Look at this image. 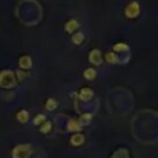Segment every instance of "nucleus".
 <instances>
[{
	"instance_id": "obj_1",
	"label": "nucleus",
	"mask_w": 158,
	"mask_h": 158,
	"mask_svg": "<svg viewBox=\"0 0 158 158\" xmlns=\"http://www.w3.org/2000/svg\"><path fill=\"white\" fill-rule=\"evenodd\" d=\"M16 85V77L12 70H1L0 72V86L4 89H10Z\"/></svg>"
},
{
	"instance_id": "obj_2",
	"label": "nucleus",
	"mask_w": 158,
	"mask_h": 158,
	"mask_svg": "<svg viewBox=\"0 0 158 158\" xmlns=\"http://www.w3.org/2000/svg\"><path fill=\"white\" fill-rule=\"evenodd\" d=\"M33 148L30 144H19L12 149V158H31Z\"/></svg>"
},
{
	"instance_id": "obj_3",
	"label": "nucleus",
	"mask_w": 158,
	"mask_h": 158,
	"mask_svg": "<svg viewBox=\"0 0 158 158\" xmlns=\"http://www.w3.org/2000/svg\"><path fill=\"white\" fill-rule=\"evenodd\" d=\"M139 15V4L137 1H131L125 9V16L128 19H136Z\"/></svg>"
},
{
	"instance_id": "obj_4",
	"label": "nucleus",
	"mask_w": 158,
	"mask_h": 158,
	"mask_svg": "<svg viewBox=\"0 0 158 158\" xmlns=\"http://www.w3.org/2000/svg\"><path fill=\"white\" fill-rule=\"evenodd\" d=\"M89 60L95 64V65H99L102 63V59H101V52L99 49H93L90 53H89Z\"/></svg>"
},
{
	"instance_id": "obj_5",
	"label": "nucleus",
	"mask_w": 158,
	"mask_h": 158,
	"mask_svg": "<svg viewBox=\"0 0 158 158\" xmlns=\"http://www.w3.org/2000/svg\"><path fill=\"white\" fill-rule=\"evenodd\" d=\"M19 65L21 69L23 70H27L32 67V58L30 56H22L20 59H19Z\"/></svg>"
},
{
	"instance_id": "obj_6",
	"label": "nucleus",
	"mask_w": 158,
	"mask_h": 158,
	"mask_svg": "<svg viewBox=\"0 0 158 158\" xmlns=\"http://www.w3.org/2000/svg\"><path fill=\"white\" fill-rule=\"evenodd\" d=\"M79 26H80V23H79L75 19H70L69 21L65 22V25H64V30H65V32H73V31H75Z\"/></svg>"
},
{
	"instance_id": "obj_7",
	"label": "nucleus",
	"mask_w": 158,
	"mask_h": 158,
	"mask_svg": "<svg viewBox=\"0 0 158 158\" xmlns=\"http://www.w3.org/2000/svg\"><path fill=\"white\" fill-rule=\"evenodd\" d=\"M81 126L83 125L79 122V120H75V118H70L68 121V125H67L68 131H77V132H79L81 130Z\"/></svg>"
},
{
	"instance_id": "obj_8",
	"label": "nucleus",
	"mask_w": 158,
	"mask_h": 158,
	"mask_svg": "<svg viewBox=\"0 0 158 158\" xmlns=\"http://www.w3.org/2000/svg\"><path fill=\"white\" fill-rule=\"evenodd\" d=\"M84 141H85V137H84V135H81V133H75V135H73L72 137H70V143L73 144V146H75V147H78V146H81L83 143H84Z\"/></svg>"
},
{
	"instance_id": "obj_9",
	"label": "nucleus",
	"mask_w": 158,
	"mask_h": 158,
	"mask_svg": "<svg viewBox=\"0 0 158 158\" xmlns=\"http://www.w3.org/2000/svg\"><path fill=\"white\" fill-rule=\"evenodd\" d=\"M79 96L81 100H90L94 96V91L90 88H83L79 93Z\"/></svg>"
},
{
	"instance_id": "obj_10",
	"label": "nucleus",
	"mask_w": 158,
	"mask_h": 158,
	"mask_svg": "<svg viewBox=\"0 0 158 158\" xmlns=\"http://www.w3.org/2000/svg\"><path fill=\"white\" fill-rule=\"evenodd\" d=\"M16 117H17V120H19L20 122L25 123V122H27V120H28V111H27V110H20V111L16 114Z\"/></svg>"
},
{
	"instance_id": "obj_11",
	"label": "nucleus",
	"mask_w": 158,
	"mask_h": 158,
	"mask_svg": "<svg viewBox=\"0 0 158 158\" xmlns=\"http://www.w3.org/2000/svg\"><path fill=\"white\" fill-rule=\"evenodd\" d=\"M83 75H84L85 79H88V80H93V79L96 77V70H95L94 68H88V69L84 70Z\"/></svg>"
},
{
	"instance_id": "obj_12",
	"label": "nucleus",
	"mask_w": 158,
	"mask_h": 158,
	"mask_svg": "<svg viewBox=\"0 0 158 158\" xmlns=\"http://www.w3.org/2000/svg\"><path fill=\"white\" fill-rule=\"evenodd\" d=\"M112 49H114V52H126V51H128V49H130V47H128L126 43L120 42V43L114 44Z\"/></svg>"
},
{
	"instance_id": "obj_13",
	"label": "nucleus",
	"mask_w": 158,
	"mask_h": 158,
	"mask_svg": "<svg viewBox=\"0 0 158 158\" xmlns=\"http://www.w3.org/2000/svg\"><path fill=\"white\" fill-rule=\"evenodd\" d=\"M83 40H84V33L83 32H75L74 35H73V37H72V41H73V43H75V44H80L81 42H83Z\"/></svg>"
},
{
	"instance_id": "obj_14",
	"label": "nucleus",
	"mask_w": 158,
	"mask_h": 158,
	"mask_svg": "<svg viewBox=\"0 0 158 158\" xmlns=\"http://www.w3.org/2000/svg\"><path fill=\"white\" fill-rule=\"evenodd\" d=\"M44 106H46V110H48V111H53V110L57 107V101H56L53 98L47 99V101H46Z\"/></svg>"
},
{
	"instance_id": "obj_15",
	"label": "nucleus",
	"mask_w": 158,
	"mask_h": 158,
	"mask_svg": "<svg viewBox=\"0 0 158 158\" xmlns=\"http://www.w3.org/2000/svg\"><path fill=\"white\" fill-rule=\"evenodd\" d=\"M91 117H93L91 114H84V115H81V117L79 118V122H80L81 125H88V123L91 121Z\"/></svg>"
},
{
	"instance_id": "obj_16",
	"label": "nucleus",
	"mask_w": 158,
	"mask_h": 158,
	"mask_svg": "<svg viewBox=\"0 0 158 158\" xmlns=\"http://www.w3.org/2000/svg\"><path fill=\"white\" fill-rule=\"evenodd\" d=\"M51 128H52V122L51 121H44V123L40 127V131L42 133H47V132L51 131Z\"/></svg>"
},
{
	"instance_id": "obj_17",
	"label": "nucleus",
	"mask_w": 158,
	"mask_h": 158,
	"mask_svg": "<svg viewBox=\"0 0 158 158\" xmlns=\"http://www.w3.org/2000/svg\"><path fill=\"white\" fill-rule=\"evenodd\" d=\"M105 58H106V62H109V63H116L117 62V57H116V54L114 52L106 53L105 54Z\"/></svg>"
},
{
	"instance_id": "obj_18",
	"label": "nucleus",
	"mask_w": 158,
	"mask_h": 158,
	"mask_svg": "<svg viewBox=\"0 0 158 158\" xmlns=\"http://www.w3.org/2000/svg\"><path fill=\"white\" fill-rule=\"evenodd\" d=\"M44 121H46V116L42 115V114H40V115H36V117H35V120H33V123H35V125H38V123L44 122Z\"/></svg>"
},
{
	"instance_id": "obj_19",
	"label": "nucleus",
	"mask_w": 158,
	"mask_h": 158,
	"mask_svg": "<svg viewBox=\"0 0 158 158\" xmlns=\"http://www.w3.org/2000/svg\"><path fill=\"white\" fill-rule=\"evenodd\" d=\"M17 75H19V79H23V78L27 75V73H23V72L19 70V72H17Z\"/></svg>"
}]
</instances>
